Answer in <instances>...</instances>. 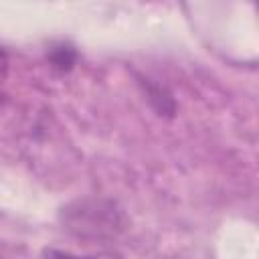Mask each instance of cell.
Masks as SVG:
<instances>
[{
  "mask_svg": "<svg viewBox=\"0 0 259 259\" xmlns=\"http://www.w3.org/2000/svg\"><path fill=\"white\" fill-rule=\"evenodd\" d=\"M49 259H121L115 253H99V255H71V253H61V251H49Z\"/></svg>",
  "mask_w": 259,
  "mask_h": 259,
  "instance_id": "cell-2",
  "label": "cell"
},
{
  "mask_svg": "<svg viewBox=\"0 0 259 259\" xmlns=\"http://www.w3.org/2000/svg\"><path fill=\"white\" fill-rule=\"evenodd\" d=\"M6 73H8V57H6V53L0 49V83L6 79Z\"/></svg>",
  "mask_w": 259,
  "mask_h": 259,
  "instance_id": "cell-3",
  "label": "cell"
},
{
  "mask_svg": "<svg viewBox=\"0 0 259 259\" xmlns=\"http://www.w3.org/2000/svg\"><path fill=\"white\" fill-rule=\"evenodd\" d=\"M75 57L77 55H75V51L71 47H59V49H55L51 53V65H53V69L65 73V71H69L73 67Z\"/></svg>",
  "mask_w": 259,
  "mask_h": 259,
  "instance_id": "cell-1",
  "label": "cell"
}]
</instances>
